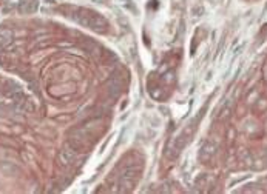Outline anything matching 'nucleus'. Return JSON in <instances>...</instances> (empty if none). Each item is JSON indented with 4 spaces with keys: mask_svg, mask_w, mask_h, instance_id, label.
<instances>
[{
    "mask_svg": "<svg viewBox=\"0 0 267 194\" xmlns=\"http://www.w3.org/2000/svg\"><path fill=\"white\" fill-rule=\"evenodd\" d=\"M36 8H38V3H36L34 0H22V3H20V11H24V12H30V11H34Z\"/></svg>",
    "mask_w": 267,
    "mask_h": 194,
    "instance_id": "nucleus-1",
    "label": "nucleus"
}]
</instances>
